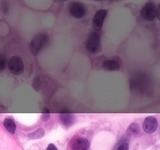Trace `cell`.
I'll return each instance as SVG.
<instances>
[{
	"label": "cell",
	"instance_id": "cell-17",
	"mask_svg": "<svg viewBox=\"0 0 160 150\" xmlns=\"http://www.w3.org/2000/svg\"><path fill=\"white\" fill-rule=\"evenodd\" d=\"M117 150H129V144L128 142H123L119 145Z\"/></svg>",
	"mask_w": 160,
	"mask_h": 150
},
{
	"label": "cell",
	"instance_id": "cell-18",
	"mask_svg": "<svg viewBox=\"0 0 160 150\" xmlns=\"http://www.w3.org/2000/svg\"><path fill=\"white\" fill-rule=\"evenodd\" d=\"M46 150H58V149L54 144H49V145H48V146L47 147Z\"/></svg>",
	"mask_w": 160,
	"mask_h": 150
},
{
	"label": "cell",
	"instance_id": "cell-11",
	"mask_svg": "<svg viewBox=\"0 0 160 150\" xmlns=\"http://www.w3.org/2000/svg\"><path fill=\"white\" fill-rule=\"evenodd\" d=\"M3 125L6 128V129L9 131L10 134H14L16 131V123L14 120L11 118H6L5 119L4 122H3Z\"/></svg>",
	"mask_w": 160,
	"mask_h": 150
},
{
	"label": "cell",
	"instance_id": "cell-8",
	"mask_svg": "<svg viewBox=\"0 0 160 150\" xmlns=\"http://www.w3.org/2000/svg\"><path fill=\"white\" fill-rule=\"evenodd\" d=\"M90 147V142L85 138L76 139L72 145V150H88Z\"/></svg>",
	"mask_w": 160,
	"mask_h": 150
},
{
	"label": "cell",
	"instance_id": "cell-15",
	"mask_svg": "<svg viewBox=\"0 0 160 150\" xmlns=\"http://www.w3.org/2000/svg\"><path fill=\"white\" fill-rule=\"evenodd\" d=\"M6 65V59L4 55H0V71H2Z\"/></svg>",
	"mask_w": 160,
	"mask_h": 150
},
{
	"label": "cell",
	"instance_id": "cell-2",
	"mask_svg": "<svg viewBox=\"0 0 160 150\" xmlns=\"http://www.w3.org/2000/svg\"><path fill=\"white\" fill-rule=\"evenodd\" d=\"M8 69L12 74H21L24 70V64L20 57L12 56L8 62Z\"/></svg>",
	"mask_w": 160,
	"mask_h": 150
},
{
	"label": "cell",
	"instance_id": "cell-19",
	"mask_svg": "<svg viewBox=\"0 0 160 150\" xmlns=\"http://www.w3.org/2000/svg\"><path fill=\"white\" fill-rule=\"evenodd\" d=\"M95 1H102V0H95Z\"/></svg>",
	"mask_w": 160,
	"mask_h": 150
},
{
	"label": "cell",
	"instance_id": "cell-6",
	"mask_svg": "<svg viewBox=\"0 0 160 150\" xmlns=\"http://www.w3.org/2000/svg\"><path fill=\"white\" fill-rule=\"evenodd\" d=\"M107 15V10L99 9L97 11L93 18V28L95 31H99L103 26V23Z\"/></svg>",
	"mask_w": 160,
	"mask_h": 150
},
{
	"label": "cell",
	"instance_id": "cell-9",
	"mask_svg": "<svg viewBox=\"0 0 160 150\" xmlns=\"http://www.w3.org/2000/svg\"><path fill=\"white\" fill-rule=\"evenodd\" d=\"M59 120L65 127H70L73 123V116L70 112H62L59 114Z\"/></svg>",
	"mask_w": 160,
	"mask_h": 150
},
{
	"label": "cell",
	"instance_id": "cell-14",
	"mask_svg": "<svg viewBox=\"0 0 160 150\" xmlns=\"http://www.w3.org/2000/svg\"><path fill=\"white\" fill-rule=\"evenodd\" d=\"M50 117V112L49 110H48V108H44L43 112H42V119L44 122L48 121L49 120Z\"/></svg>",
	"mask_w": 160,
	"mask_h": 150
},
{
	"label": "cell",
	"instance_id": "cell-5",
	"mask_svg": "<svg viewBox=\"0 0 160 150\" xmlns=\"http://www.w3.org/2000/svg\"><path fill=\"white\" fill-rule=\"evenodd\" d=\"M70 12L74 18L81 19L86 14V8L82 3L73 2L70 7Z\"/></svg>",
	"mask_w": 160,
	"mask_h": 150
},
{
	"label": "cell",
	"instance_id": "cell-1",
	"mask_svg": "<svg viewBox=\"0 0 160 150\" xmlns=\"http://www.w3.org/2000/svg\"><path fill=\"white\" fill-rule=\"evenodd\" d=\"M49 38L45 34H38L34 36L30 44V49L33 55L37 56L48 45Z\"/></svg>",
	"mask_w": 160,
	"mask_h": 150
},
{
	"label": "cell",
	"instance_id": "cell-4",
	"mask_svg": "<svg viewBox=\"0 0 160 150\" xmlns=\"http://www.w3.org/2000/svg\"><path fill=\"white\" fill-rule=\"evenodd\" d=\"M141 15L145 20L148 21L155 20L157 15V9L154 3L148 2L145 4L141 11Z\"/></svg>",
	"mask_w": 160,
	"mask_h": 150
},
{
	"label": "cell",
	"instance_id": "cell-12",
	"mask_svg": "<svg viewBox=\"0 0 160 150\" xmlns=\"http://www.w3.org/2000/svg\"><path fill=\"white\" fill-rule=\"evenodd\" d=\"M139 131H140V127H139V125L137 123H133L130 125L129 128L127 130V134L128 135L134 136L137 135L139 133Z\"/></svg>",
	"mask_w": 160,
	"mask_h": 150
},
{
	"label": "cell",
	"instance_id": "cell-3",
	"mask_svg": "<svg viewBox=\"0 0 160 150\" xmlns=\"http://www.w3.org/2000/svg\"><path fill=\"white\" fill-rule=\"evenodd\" d=\"M100 45V34L97 31L92 32L86 42V48L90 53H95L98 51Z\"/></svg>",
	"mask_w": 160,
	"mask_h": 150
},
{
	"label": "cell",
	"instance_id": "cell-10",
	"mask_svg": "<svg viewBox=\"0 0 160 150\" xmlns=\"http://www.w3.org/2000/svg\"><path fill=\"white\" fill-rule=\"evenodd\" d=\"M103 68L109 71H116L119 70L120 68V66L118 62L113 59H107L103 62Z\"/></svg>",
	"mask_w": 160,
	"mask_h": 150
},
{
	"label": "cell",
	"instance_id": "cell-16",
	"mask_svg": "<svg viewBox=\"0 0 160 150\" xmlns=\"http://www.w3.org/2000/svg\"><path fill=\"white\" fill-rule=\"evenodd\" d=\"M41 86V80L39 78H36L34 79V82H33V88L34 90L38 91Z\"/></svg>",
	"mask_w": 160,
	"mask_h": 150
},
{
	"label": "cell",
	"instance_id": "cell-13",
	"mask_svg": "<svg viewBox=\"0 0 160 150\" xmlns=\"http://www.w3.org/2000/svg\"><path fill=\"white\" fill-rule=\"evenodd\" d=\"M45 135V131L42 128H38L36 131H33L32 133L28 135V138L29 139H32V140H34V139H40L42 138V137H44Z\"/></svg>",
	"mask_w": 160,
	"mask_h": 150
},
{
	"label": "cell",
	"instance_id": "cell-7",
	"mask_svg": "<svg viewBox=\"0 0 160 150\" xmlns=\"http://www.w3.org/2000/svg\"><path fill=\"white\" fill-rule=\"evenodd\" d=\"M157 128L158 121L156 117H148L145 118L143 123V129L145 132L148 133V134L154 133L157 130Z\"/></svg>",
	"mask_w": 160,
	"mask_h": 150
}]
</instances>
